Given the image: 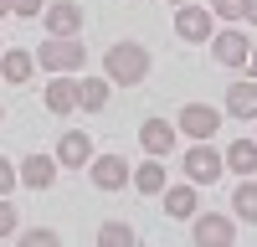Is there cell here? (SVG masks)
<instances>
[{
	"mask_svg": "<svg viewBox=\"0 0 257 247\" xmlns=\"http://www.w3.org/2000/svg\"><path fill=\"white\" fill-rule=\"evenodd\" d=\"M108 93H113L108 77H82L77 82V108L82 113H103V108H108Z\"/></svg>",
	"mask_w": 257,
	"mask_h": 247,
	"instance_id": "15",
	"label": "cell"
},
{
	"mask_svg": "<svg viewBox=\"0 0 257 247\" xmlns=\"http://www.w3.org/2000/svg\"><path fill=\"white\" fill-rule=\"evenodd\" d=\"M242 16H247L252 26H257V0H247V6H242Z\"/></svg>",
	"mask_w": 257,
	"mask_h": 247,
	"instance_id": "27",
	"label": "cell"
},
{
	"mask_svg": "<svg viewBox=\"0 0 257 247\" xmlns=\"http://www.w3.org/2000/svg\"><path fill=\"white\" fill-rule=\"evenodd\" d=\"M88 160H93L88 129H67V134H62V144H57V165H62V170H82Z\"/></svg>",
	"mask_w": 257,
	"mask_h": 247,
	"instance_id": "12",
	"label": "cell"
},
{
	"mask_svg": "<svg viewBox=\"0 0 257 247\" xmlns=\"http://www.w3.org/2000/svg\"><path fill=\"white\" fill-rule=\"evenodd\" d=\"M180 170L190 175V185H216V180L226 175V160H221V150H211V139H196V144L185 150Z\"/></svg>",
	"mask_w": 257,
	"mask_h": 247,
	"instance_id": "2",
	"label": "cell"
},
{
	"mask_svg": "<svg viewBox=\"0 0 257 247\" xmlns=\"http://www.w3.org/2000/svg\"><path fill=\"white\" fill-rule=\"evenodd\" d=\"M242 6H247V0H211V16H221V21H242Z\"/></svg>",
	"mask_w": 257,
	"mask_h": 247,
	"instance_id": "23",
	"label": "cell"
},
{
	"mask_svg": "<svg viewBox=\"0 0 257 247\" xmlns=\"http://www.w3.org/2000/svg\"><path fill=\"white\" fill-rule=\"evenodd\" d=\"M47 0H11V16H41Z\"/></svg>",
	"mask_w": 257,
	"mask_h": 247,
	"instance_id": "26",
	"label": "cell"
},
{
	"mask_svg": "<svg viewBox=\"0 0 257 247\" xmlns=\"http://www.w3.org/2000/svg\"><path fill=\"white\" fill-rule=\"evenodd\" d=\"M88 175H93L98 191H123L128 175H134V165H128L123 155H93L88 160Z\"/></svg>",
	"mask_w": 257,
	"mask_h": 247,
	"instance_id": "7",
	"label": "cell"
},
{
	"mask_svg": "<svg viewBox=\"0 0 257 247\" xmlns=\"http://www.w3.org/2000/svg\"><path fill=\"white\" fill-rule=\"evenodd\" d=\"M221 160H226V170L252 175V170H257V139H231L226 150H221Z\"/></svg>",
	"mask_w": 257,
	"mask_h": 247,
	"instance_id": "18",
	"label": "cell"
},
{
	"mask_svg": "<svg viewBox=\"0 0 257 247\" xmlns=\"http://www.w3.org/2000/svg\"><path fill=\"white\" fill-rule=\"evenodd\" d=\"M16 170H21V185H26V191H52L62 165H57V155H26Z\"/></svg>",
	"mask_w": 257,
	"mask_h": 247,
	"instance_id": "9",
	"label": "cell"
},
{
	"mask_svg": "<svg viewBox=\"0 0 257 247\" xmlns=\"http://www.w3.org/2000/svg\"><path fill=\"white\" fill-rule=\"evenodd\" d=\"M190 221H196V226H190L196 247H231V242H237V221L221 216V211H196Z\"/></svg>",
	"mask_w": 257,
	"mask_h": 247,
	"instance_id": "4",
	"label": "cell"
},
{
	"mask_svg": "<svg viewBox=\"0 0 257 247\" xmlns=\"http://www.w3.org/2000/svg\"><path fill=\"white\" fill-rule=\"evenodd\" d=\"M21 242H26V247H57L62 237L52 232V226H31V232H21Z\"/></svg>",
	"mask_w": 257,
	"mask_h": 247,
	"instance_id": "22",
	"label": "cell"
},
{
	"mask_svg": "<svg viewBox=\"0 0 257 247\" xmlns=\"http://www.w3.org/2000/svg\"><path fill=\"white\" fill-rule=\"evenodd\" d=\"M0 124H6V108H0Z\"/></svg>",
	"mask_w": 257,
	"mask_h": 247,
	"instance_id": "30",
	"label": "cell"
},
{
	"mask_svg": "<svg viewBox=\"0 0 257 247\" xmlns=\"http://www.w3.org/2000/svg\"><path fill=\"white\" fill-rule=\"evenodd\" d=\"M16 185H21V170H16V165H11L6 155H0V196H11Z\"/></svg>",
	"mask_w": 257,
	"mask_h": 247,
	"instance_id": "24",
	"label": "cell"
},
{
	"mask_svg": "<svg viewBox=\"0 0 257 247\" xmlns=\"http://www.w3.org/2000/svg\"><path fill=\"white\" fill-rule=\"evenodd\" d=\"M160 196H165V216H175V221H190L201 211L196 206V185H165Z\"/></svg>",
	"mask_w": 257,
	"mask_h": 247,
	"instance_id": "16",
	"label": "cell"
},
{
	"mask_svg": "<svg viewBox=\"0 0 257 247\" xmlns=\"http://www.w3.org/2000/svg\"><path fill=\"white\" fill-rule=\"evenodd\" d=\"M41 103H47L52 118H67V113L77 108V82H72L67 72H52V82H47V93H41Z\"/></svg>",
	"mask_w": 257,
	"mask_h": 247,
	"instance_id": "11",
	"label": "cell"
},
{
	"mask_svg": "<svg viewBox=\"0 0 257 247\" xmlns=\"http://www.w3.org/2000/svg\"><path fill=\"white\" fill-rule=\"evenodd\" d=\"M175 36L206 47V41L216 36V16H211V6H196V0H190V6H175Z\"/></svg>",
	"mask_w": 257,
	"mask_h": 247,
	"instance_id": "5",
	"label": "cell"
},
{
	"mask_svg": "<svg viewBox=\"0 0 257 247\" xmlns=\"http://www.w3.org/2000/svg\"><path fill=\"white\" fill-rule=\"evenodd\" d=\"M98 242L103 247H134V226H128V221H103L98 226Z\"/></svg>",
	"mask_w": 257,
	"mask_h": 247,
	"instance_id": "21",
	"label": "cell"
},
{
	"mask_svg": "<svg viewBox=\"0 0 257 247\" xmlns=\"http://www.w3.org/2000/svg\"><path fill=\"white\" fill-rule=\"evenodd\" d=\"M41 21H47L52 36H77L82 31V6H77V0H57V6L41 11Z\"/></svg>",
	"mask_w": 257,
	"mask_h": 247,
	"instance_id": "13",
	"label": "cell"
},
{
	"mask_svg": "<svg viewBox=\"0 0 257 247\" xmlns=\"http://www.w3.org/2000/svg\"><path fill=\"white\" fill-rule=\"evenodd\" d=\"M231 211H237L242 221H257V180L252 175H242V185L231 191Z\"/></svg>",
	"mask_w": 257,
	"mask_h": 247,
	"instance_id": "20",
	"label": "cell"
},
{
	"mask_svg": "<svg viewBox=\"0 0 257 247\" xmlns=\"http://www.w3.org/2000/svg\"><path fill=\"white\" fill-rule=\"evenodd\" d=\"M175 124H170V118H144L139 124V144H144V155H155V160H165L170 150H175Z\"/></svg>",
	"mask_w": 257,
	"mask_h": 247,
	"instance_id": "10",
	"label": "cell"
},
{
	"mask_svg": "<svg viewBox=\"0 0 257 247\" xmlns=\"http://www.w3.org/2000/svg\"><path fill=\"white\" fill-rule=\"evenodd\" d=\"M165 6H190V0H165Z\"/></svg>",
	"mask_w": 257,
	"mask_h": 247,
	"instance_id": "29",
	"label": "cell"
},
{
	"mask_svg": "<svg viewBox=\"0 0 257 247\" xmlns=\"http://www.w3.org/2000/svg\"><path fill=\"white\" fill-rule=\"evenodd\" d=\"M6 237H16V206L0 196V242H6Z\"/></svg>",
	"mask_w": 257,
	"mask_h": 247,
	"instance_id": "25",
	"label": "cell"
},
{
	"mask_svg": "<svg viewBox=\"0 0 257 247\" xmlns=\"http://www.w3.org/2000/svg\"><path fill=\"white\" fill-rule=\"evenodd\" d=\"M0 77L16 82V88H26V82L36 77V57L26 47H11V52H0Z\"/></svg>",
	"mask_w": 257,
	"mask_h": 247,
	"instance_id": "14",
	"label": "cell"
},
{
	"mask_svg": "<svg viewBox=\"0 0 257 247\" xmlns=\"http://www.w3.org/2000/svg\"><path fill=\"white\" fill-rule=\"evenodd\" d=\"M103 77L118 82V88L144 82L149 77V52L139 47V41H118V47H108V57H103Z\"/></svg>",
	"mask_w": 257,
	"mask_h": 247,
	"instance_id": "1",
	"label": "cell"
},
{
	"mask_svg": "<svg viewBox=\"0 0 257 247\" xmlns=\"http://www.w3.org/2000/svg\"><path fill=\"white\" fill-rule=\"evenodd\" d=\"M0 16H11V0H0Z\"/></svg>",
	"mask_w": 257,
	"mask_h": 247,
	"instance_id": "28",
	"label": "cell"
},
{
	"mask_svg": "<svg viewBox=\"0 0 257 247\" xmlns=\"http://www.w3.org/2000/svg\"><path fill=\"white\" fill-rule=\"evenodd\" d=\"M36 62H41V72H77L82 62H88V47H82L77 36H52L47 47L36 52Z\"/></svg>",
	"mask_w": 257,
	"mask_h": 247,
	"instance_id": "3",
	"label": "cell"
},
{
	"mask_svg": "<svg viewBox=\"0 0 257 247\" xmlns=\"http://www.w3.org/2000/svg\"><path fill=\"white\" fill-rule=\"evenodd\" d=\"M128 180H134V191H139V196H160V191H165V160L149 155L144 165H134V175H128Z\"/></svg>",
	"mask_w": 257,
	"mask_h": 247,
	"instance_id": "17",
	"label": "cell"
},
{
	"mask_svg": "<svg viewBox=\"0 0 257 247\" xmlns=\"http://www.w3.org/2000/svg\"><path fill=\"white\" fill-rule=\"evenodd\" d=\"M226 113H237V118H257V82H231L226 88Z\"/></svg>",
	"mask_w": 257,
	"mask_h": 247,
	"instance_id": "19",
	"label": "cell"
},
{
	"mask_svg": "<svg viewBox=\"0 0 257 247\" xmlns=\"http://www.w3.org/2000/svg\"><path fill=\"white\" fill-rule=\"evenodd\" d=\"M175 129L190 134V139H216V129H221V108H211V103H185V108L175 113Z\"/></svg>",
	"mask_w": 257,
	"mask_h": 247,
	"instance_id": "6",
	"label": "cell"
},
{
	"mask_svg": "<svg viewBox=\"0 0 257 247\" xmlns=\"http://www.w3.org/2000/svg\"><path fill=\"white\" fill-rule=\"evenodd\" d=\"M211 57H216L221 67H247V57H252V41H247V31H237V26L216 31V36H211Z\"/></svg>",
	"mask_w": 257,
	"mask_h": 247,
	"instance_id": "8",
	"label": "cell"
}]
</instances>
